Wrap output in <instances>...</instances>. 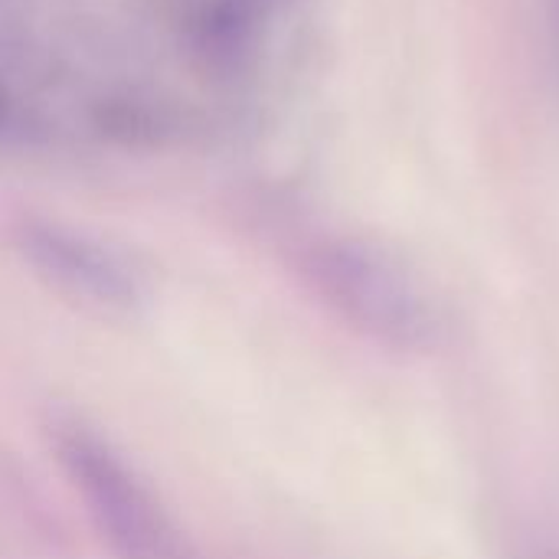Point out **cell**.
Returning <instances> with one entry per match:
<instances>
[{
    "instance_id": "6da1fadb",
    "label": "cell",
    "mask_w": 559,
    "mask_h": 559,
    "mask_svg": "<svg viewBox=\"0 0 559 559\" xmlns=\"http://www.w3.org/2000/svg\"><path fill=\"white\" fill-rule=\"evenodd\" d=\"M62 462L85 498L102 534L128 559H170L174 531L141 478L102 439L72 432L62 439Z\"/></svg>"
},
{
    "instance_id": "7a4b0ae2",
    "label": "cell",
    "mask_w": 559,
    "mask_h": 559,
    "mask_svg": "<svg viewBox=\"0 0 559 559\" xmlns=\"http://www.w3.org/2000/svg\"><path fill=\"white\" fill-rule=\"evenodd\" d=\"M23 249L43 275L75 295L102 305H128L138 295V278L124 259L85 233L56 223H33L23 229Z\"/></svg>"
},
{
    "instance_id": "3957f363",
    "label": "cell",
    "mask_w": 559,
    "mask_h": 559,
    "mask_svg": "<svg viewBox=\"0 0 559 559\" xmlns=\"http://www.w3.org/2000/svg\"><path fill=\"white\" fill-rule=\"evenodd\" d=\"M518 559H559L557 534H527L524 544L518 547Z\"/></svg>"
}]
</instances>
